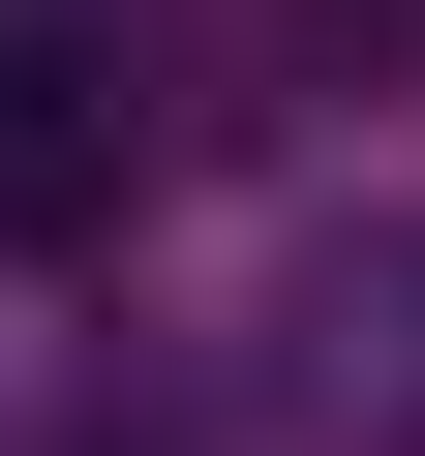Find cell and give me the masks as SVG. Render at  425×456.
Returning a JSON list of instances; mask_svg holds the SVG:
<instances>
[{
    "label": "cell",
    "instance_id": "obj_1",
    "mask_svg": "<svg viewBox=\"0 0 425 456\" xmlns=\"http://www.w3.org/2000/svg\"><path fill=\"white\" fill-rule=\"evenodd\" d=\"M152 213V31L0 0V244H122Z\"/></svg>",
    "mask_w": 425,
    "mask_h": 456
}]
</instances>
